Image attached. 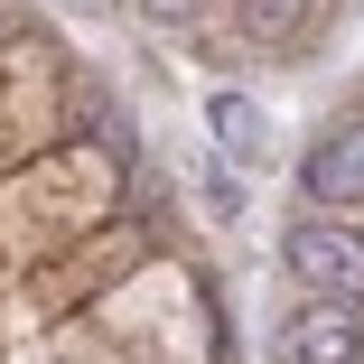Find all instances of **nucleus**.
<instances>
[{"mask_svg": "<svg viewBox=\"0 0 364 364\" xmlns=\"http://www.w3.org/2000/svg\"><path fill=\"white\" fill-rule=\"evenodd\" d=\"M309 10H318V0H243V19H252V28H271V38H289Z\"/></svg>", "mask_w": 364, "mask_h": 364, "instance_id": "5", "label": "nucleus"}, {"mask_svg": "<svg viewBox=\"0 0 364 364\" xmlns=\"http://www.w3.org/2000/svg\"><path fill=\"white\" fill-rule=\"evenodd\" d=\"M140 10H150V19H159V28H168V19H178V28H187V10H196V0H140Z\"/></svg>", "mask_w": 364, "mask_h": 364, "instance_id": "6", "label": "nucleus"}, {"mask_svg": "<svg viewBox=\"0 0 364 364\" xmlns=\"http://www.w3.org/2000/svg\"><path fill=\"white\" fill-rule=\"evenodd\" d=\"M299 187H309V205H318V215H355V205H364V122L318 131V150H309Z\"/></svg>", "mask_w": 364, "mask_h": 364, "instance_id": "3", "label": "nucleus"}, {"mask_svg": "<svg viewBox=\"0 0 364 364\" xmlns=\"http://www.w3.org/2000/svg\"><path fill=\"white\" fill-rule=\"evenodd\" d=\"M280 364H364V318L355 299H309L280 327Z\"/></svg>", "mask_w": 364, "mask_h": 364, "instance_id": "2", "label": "nucleus"}, {"mask_svg": "<svg viewBox=\"0 0 364 364\" xmlns=\"http://www.w3.org/2000/svg\"><path fill=\"white\" fill-rule=\"evenodd\" d=\"M205 122H215V140H225V159H262L271 150V122L243 94H205Z\"/></svg>", "mask_w": 364, "mask_h": 364, "instance_id": "4", "label": "nucleus"}, {"mask_svg": "<svg viewBox=\"0 0 364 364\" xmlns=\"http://www.w3.org/2000/svg\"><path fill=\"white\" fill-rule=\"evenodd\" d=\"M280 262H289V280H299L309 299H364V234L327 225L318 205L280 234Z\"/></svg>", "mask_w": 364, "mask_h": 364, "instance_id": "1", "label": "nucleus"}, {"mask_svg": "<svg viewBox=\"0 0 364 364\" xmlns=\"http://www.w3.org/2000/svg\"><path fill=\"white\" fill-rule=\"evenodd\" d=\"M85 10H103V0H85Z\"/></svg>", "mask_w": 364, "mask_h": 364, "instance_id": "7", "label": "nucleus"}]
</instances>
